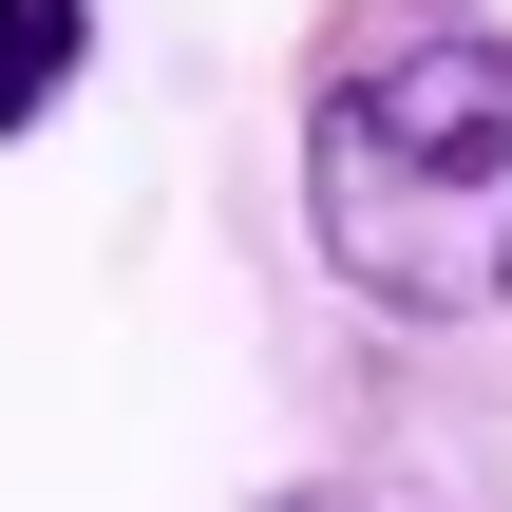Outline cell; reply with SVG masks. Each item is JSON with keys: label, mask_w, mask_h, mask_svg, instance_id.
Masks as SVG:
<instances>
[{"label": "cell", "mask_w": 512, "mask_h": 512, "mask_svg": "<svg viewBox=\"0 0 512 512\" xmlns=\"http://www.w3.org/2000/svg\"><path fill=\"white\" fill-rule=\"evenodd\" d=\"M304 228L399 323L512 304V38L456 0H380L304 76Z\"/></svg>", "instance_id": "obj_1"}, {"label": "cell", "mask_w": 512, "mask_h": 512, "mask_svg": "<svg viewBox=\"0 0 512 512\" xmlns=\"http://www.w3.org/2000/svg\"><path fill=\"white\" fill-rule=\"evenodd\" d=\"M95 57V0H0V133H38Z\"/></svg>", "instance_id": "obj_2"}, {"label": "cell", "mask_w": 512, "mask_h": 512, "mask_svg": "<svg viewBox=\"0 0 512 512\" xmlns=\"http://www.w3.org/2000/svg\"><path fill=\"white\" fill-rule=\"evenodd\" d=\"M266 512H380V494H266Z\"/></svg>", "instance_id": "obj_3"}]
</instances>
